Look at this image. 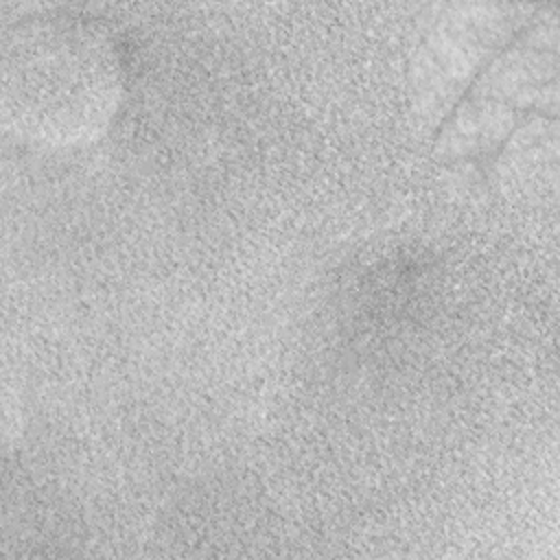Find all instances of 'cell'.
<instances>
[{
  "instance_id": "1",
  "label": "cell",
  "mask_w": 560,
  "mask_h": 560,
  "mask_svg": "<svg viewBox=\"0 0 560 560\" xmlns=\"http://www.w3.org/2000/svg\"><path fill=\"white\" fill-rule=\"evenodd\" d=\"M556 103L558 15L538 7L438 125L435 155L451 164L492 158L527 120L556 116Z\"/></svg>"
},
{
  "instance_id": "2",
  "label": "cell",
  "mask_w": 560,
  "mask_h": 560,
  "mask_svg": "<svg viewBox=\"0 0 560 560\" xmlns=\"http://www.w3.org/2000/svg\"><path fill=\"white\" fill-rule=\"evenodd\" d=\"M534 4H451L413 52V103L422 118H446L472 79L534 18Z\"/></svg>"
}]
</instances>
